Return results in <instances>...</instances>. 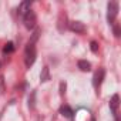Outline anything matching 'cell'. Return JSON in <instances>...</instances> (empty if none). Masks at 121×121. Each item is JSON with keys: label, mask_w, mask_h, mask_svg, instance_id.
<instances>
[{"label": "cell", "mask_w": 121, "mask_h": 121, "mask_svg": "<svg viewBox=\"0 0 121 121\" xmlns=\"http://www.w3.org/2000/svg\"><path fill=\"white\" fill-rule=\"evenodd\" d=\"M117 14H118V3L117 2H108V4H107V22L110 24H114Z\"/></svg>", "instance_id": "obj_2"}, {"label": "cell", "mask_w": 121, "mask_h": 121, "mask_svg": "<svg viewBox=\"0 0 121 121\" xmlns=\"http://www.w3.org/2000/svg\"><path fill=\"white\" fill-rule=\"evenodd\" d=\"M60 114H61L63 117H67V118H70V117H73V110L69 107V105H61L60 107Z\"/></svg>", "instance_id": "obj_9"}, {"label": "cell", "mask_w": 121, "mask_h": 121, "mask_svg": "<svg viewBox=\"0 0 121 121\" xmlns=\"http://www.w3.org/2000/svg\"><path fill=\"white\" fill-rule=\"evenodd\" d=\"M104 76H105V70H104V69H98V70L95 71V74H94V77H93V86H94L95 88H98V87L101 86V83H103V80H104Z\"/></svg>", "instance_id": "obj_5"}, {"label": "cell", "mask_w": 121, "mask_h": 121, "mask_svg": "<svg viewBox=\"0 0 121 121\" xmlns=\"http://www.w3.org/2000/svg\"><path fill=\"white\" fill-rule=\"evenodd\" d=\"M121 31H120V24H114V36L115 37H120Z\"/></svg>", "instance_id": "obj_15"}, {"label": "cell", "mask_w": 121, "mask_h": 121, "mask_svg": "<svg viewBox=\"0 0 121 121\" xmlns=\"http://www.w3.org/2000/svg\"><path fill=\"white\" fill-rule=\"evenodd\" d=\"M90 48H91L93 53H97V51H98V43H97V41H91V43H90Z\"/></svg>", "instance_id": "obj_14"}, {"label": "cell", "mask_w": 121, "mask_h": 121, "mask_svg": "<svg viewBox=\"0 0 121 121\" xmlns=\"http://www.w3.org/2000/svg\"><path fill=\"white\" fill-rule=\"evenodd\" d=\"M30 6H31V2H30V0H26V2L20 3V6H19V13L24 16V14L30 10Z\"/></svg>", "instance_id": "obj_7"}, {"label": "cell", "mask_w": 121, "mask_h": 121, "mask_svg": "<svg viewBox=\"0 0 121 121\" xmlns=\"http://www.w3.org/2000/svg\"><path fill=\"white\" fill-rule=\"evenodd\" d=\"M36 57H37V51H36V43L29 41L24 50V64L27 69H30L34 61H36Z\"/></svg>", "instance_id": "obj_1"}, {"label": "cell", "mask_w": 121, "mask_h": 121, "mask_svg": "<svg viewBox=\"0 0 121 121\" xmlns=\"http://www.w3.org/2000/svg\"><path fill=\"white\" fill-rule=\"evenodd\" d=\"M70 30L74 31V33H77V34H83L86 31V26L81 22H71L70 23Z\"/></svg>", "instance_id": "obj_6"}, {"label": "cell", "mask_w": 121, "mask_h": 121, "mask_svg": "<svg viewBox=\"0 0 121 121\" xmlns=\"http://www.w3.org/2000/svg\"><path fill=\"white\" fill-rule=\"evenodd\" d=\"M0 67H2V63H0Z\"/></svg>", "instance_id": "obj_17"}, {"label": "cell", "mask_w": 121, "mask_h": 121, "mask_svg": "<svg viewBox=\"0 0 121 121\" xmlns=\"http://www.w3.org/2000/svg\"><path fill=\"white\" fill-rule=\"evenodd\" d=\"M23 23H24V27L31 30L36 27V23H37V16L33 10H29L24 16H23Z\"/></svg>", "instance_id": "obj_3"}, {"label": "cell", "mask_w": 121, "mask_h": 121, "mask_svg": "<svg viewBox=\"0 0 121 121\" xmlns=\"http://www.w3.org/2000/svg\"><path fill=\"white\" fill-rule=\"evenodd\" d=\"M34 100H36V93L33 91L31 95H30V98H29V107L30 108H34Z\"/></svg>", "instance_id": "obj_12"}, {"label": "cell", "mask_w": 121, "mask_h": 121, "mask_svg": "<svg viewBox=\"0 0 121 121\" xmlns=\"http://www.w3.org/2000/svg\"><path fill=\"white\" fill-rule=\"evenodd\" d=\"M91 121H95V118H91Z\"/></svg>", "instance_id": "obj_16"}, {"label": "cell", "mask_w": 121, "mask_h": 121, "mask_svg": "<svg viewBox=\"0 0 121 121\" xmlns=\"http://www.w3.org/2000/svg\"><path fill=\"white\" fill-rule=\"evenodd\" d=\"M118 105H120V97H118V94H114L110 100V108L117 121H118Z\"/></svg>", "instance_id": "obj_4"}, {"label": "cell", "mask_w": 121, "mask_h": 121, "mask_svg": "<svg viewBox=\"0 0 121 121\" xmlns=\"http://www.w3.org/2000/svg\"><path fill=\"white\" fill-rule=\"evenodd\" d=\"M48 80H50V69L46 66V67L41 69V73H40V81H41V83H46V81H48Z\"/></svg>", "instance_id": "obj_8"}, {"label": "cell", "mask_w": 121, "mask_h": 121, "mask_svg": "<svg viewBox=\"0 0 121 121\" xmlns=\"http://www.w3.org/2000/svg\"><path fill=\"white\" fill-rule=\"evenodd\" d=\"M77 66H78V69H80L81 71H90V70H91V64L87 61V60H78Z\"/></svg>", "instance_id": "obj_10"}, {"label": "cell", "mask_w": 121, "mask_h": 121, "mask_svg": "<svg viewBox=\"0 0 121 121\" xmlns=\"http://www.w3.org/2000/svg\"><path fill=\"white\" fill-rule=\"evenodd\" d=\"M66 88H67V84L64 81L60 83V95H64L66 94Z\"/></svg>", "instance_id": "obj_13"}, {"label": "cell", "mask_w": 121, "mask_h": 121, "mask_svg": "<svg viewBox=\"0 0 121 121\" xmlns=\"http://www.w3.org/2000/svg\"><path fill=\"white\" fill-rule=\"evenodd\" d=\"M13 51H14V44H13L12 41L6 43L4 47H3V53H4V54H10V53H13Z\"/></svg>", "instance_id": "obj_11"}]
</instances>
